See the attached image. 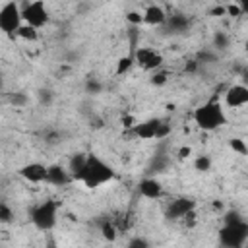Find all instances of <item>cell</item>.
<instances>
[{"instance_id": "obj_15", "label": "cell", "mask_w": 248, "mask_h": 248, "mask_svg": "<svg viewBox=\"0 0 248 248\" xmlns=\"http://www.w3.org/2000/svg\"><path fill=\"white\" fill-rule=\"evenodd\" d=\"M85 159H87V153H74L72 157H70V161H68V165H66V169H68V172H70V176H72V180L76 182V178L79 176V172H81V169H83V165H85Z\"/></svg>"}, {"instance_id": "obj_11", "label": "cell", "mask_w": 248, "mask_h": 248, "mask_svg": "<svg viewBox=\"0 0 248 248\" xmlns=\"http://www.w3.org/2000/svg\"><path fill=\"white\" fill-rule=\"evenodd\" d=\"M196 202L192 198H174L167 205V217L169 219H184L190 213H194Z\"/></svg>"}, {"instance_id": "obj_12", "label": "cell", "mask_w": 248, "mask_h": 248, "mask_svg": "<svg viewBox=\"0 0 248 248\" xmlns=\"http://www.w3.org/2000/svg\"><path fill=\"white\" fill-rule=\"evenodd\" d=\"M138 194L145 200H161L165 194V188L159 178L155 176H145L138 182Z\"/></svg>"}, {"instance_id": "obj_16", "label": "cell", "mask_w": 248, "mask_h": 248, "mask_svg": "<svg viewBox=\"0 0 248 248\" xmlns=\"http://www.w3.org/2000/svg\"><path fill=\"white\" fill-rule=\"evenodd\" d=\"M17 39H21V41H25V43H37L39 41V37H41V33L35 29V27H31V25H21L19 27V31H17V35H16Z\"/></svg>"}, {"instance_id": "obj_32", "label": "cell", "mask_w": 248, "mask_h": 248, "mask_svg": "<svg viewBox=\"0 0 248 248\" xmlns=\"http://www.w3.org/2000/svg\"><path fill=\"white\" fill-rule=\"evenodd\" d=\"M211 14H213V16H225V6H217V8H213Z\"/></svg>"}, {"instance_id": "obj_20", "label": "cell", "mask_w": 248, "mask_h": 248, "mask_svg": "<svg viewBox=\"0 0 248 248\" xmlns=\"http://www.w3.org/2000/svg\"><path fill=\"white\" fill-rule=\"evenodd\" d=\"M167 165H169V157L167 155H155L151 159V163H149V170L151 172H163L167 169Z\"/></svg>"}, {"instance_id": "obj_26", "label": "cell", "mask_w": 248, "mask_h": 248, "mask_svg": "<svg viewBox=\"0 0 248 248\" xmlns=\"http://www.w3.org/2000/svg\"><path fill=\"white\" fill-rule=\"evenodd\" d=\"M37 97H39V103H41V105H52L54 93H52L50 89H39Z\"/></svg>"}, {"instance_id": "obj_9", "label": "cell", "mask_w": 248, "mask_h": 248, "mask_svg": "<svg viewBox=\"0 0 248 248\" xmlns=\"http://www.w3.org/2000/svg\"><path fill=\"white\" fill-rule=\"evenodd\" d=\"M227 108H242L248 105V87L244 83H232L225 89L223 103Z\"/></svg>"}, {"instance_id": "obj_21", "label": "cell", "mask_w": 248, "mask_h": 248, "mask_svg": "<svg viewBox=\"0 0 248 248\" xmlns=\"http://www.w3.org/2000/svg\"><path fill=\"white\" fill-rule=\"evenodd\" d=\"M229 43H231V39H229V35H227V33H223V31H217V33L213 35V46H215V48H219V50H225V48L229 46Z\"/></svg>"}, {"instance_id": "obj_13", "label": "cell", "mask_w": 248, "mask_h": 248, "mask_svg": "<svg viewBox=\"0 0 248 248\" xmlns=\"http://www.w3.org/2000/svg\"><path fill=\"white\" fill-rule=\"evenodd\" d=\"M72 176L68 172L66 167L54 163V165H46V182L45 184H50V186H68L72 184Z\"/></svg>"}, {"instance_id": "obj_2", "label": "cell", "mask_w": 248, "mask_h": 248, "mask_svg": "<svg viewBox=\"0 0 248 248\" xmlns=\"http://www.w3.org/2000/svg\"><path fill=\"white\" fill-rule=\"evenodd\" d=\"M194 124L203 132H215L227 124V112L217 97L207 99L205 103L198 105L192 112Z\"/></svg>"}, {"instance_id": "obj_18", "label": "cell", "mask_w": 248, "mask_h": 248, "mask_svg": "<svg viewBox=\"0 0 248 248\" xmlns=\"http://www.w3.org/2000/svg\"><path fill=\"white\" fill-rule=\"evenodd\" d=\"M118 227L112 223V221H105L103 225H101V236L107 240V242H114L116 238H118Z\"/></svg>"}, {"instance_id": "obj_24", "label": "cell", "mask_w": 248, "mask_h": 248, "mask_svg": "<svg viewBox=\"0 0 248 248\" xmlns=\"http://www.w3.org/2000/svg\"><path fill=\"white\" fill-rule=\"evenodd\" d=\"M14 221V211L6 202H0V223H12Z\"/></svg>"}, {"instance_id": "obj_10", "label": "cell", "mask_w": 248, "mask_h": 248, "mask_svg": "<svg viewBox=\"0 0 248 248\" xmlns=\"http://www.w3.org/2000/svg\"><path fill=\"white\" fill-rule=\"evenodd\" d=\"M17 174L29 184H45L46 182V165L41 161H31V163L21 165L17 169Z\"/></svg>"}, {"instance_id": "obj_29", "label": "cell", "mask_w": 248, "mask_h": 248, "mask_svg": "<svg viewBox=\"0 0 248 248\" xmlns=\"http://www.w3.org/2000/svg\"><path fill=\"white\" fill-rule=\"evenodd\" d=\"M240 12H242V6H240V4H236V2L225 4V16H232V17H236V16H240Z\"/></svg>"}, {"instance_id": "obj_25", "label": "cell", "mask_w": 248, "mask_h": 248, "mask_svg": "<svg viewBox=\"0 0 248 248\" xmlns=\"http://www.w3.org/2000/svg\"><path fill=\"white\" fill-rule=\"evenodd\" d=\"M10 103L16 105V107H25V105L29 103V97H27L25 93L17 91V93H12V95H10Z\"/></svg>"}, {"instance_id": "obj_28", "label": "cell", "mask_w": 248, "mask_h": 248, "mask_svg": "<svg viewBox=\"0 0 248 248\" xmlns=\"http://www.w3.org/2000/svg\"><path fill=\"white\" fill-rule=\"evenodd\" d=\"M126 21H128L132 27H140V25L143 23L141 12H128V14H126Z\"/></svg>"}, {"instance_id": "obj_4", "label": "cell", "mask_w": 248, "mask_h": 248, "mask_svg": "<svg viewBox=\"0 0 248 248\" xmlns=\"http://www.w3.org/2000/svg\"><path fill=\"white\" fill-rule=\"evenodd\" d=\"M248 238V225L244 219L225 223L219 231V244L223 248H242Z\"/></svg>"}, {"instance_id": "obj_30", "label": "cell", "mask_w": 248, "mask_h": 248, "mask_svg": "<svg viewBox=\"0 0 248 248\" xmlns=\"http://www.w3.org/2000/svg\"><path fill=\"white\" fill-rule=\"evenodd\" d=\"M149 81H151V85H165L167 83V74L157 70V72H153V76H151Z\"/></svg>"}, {"instance_id": "obj_6", "label": "cell", "mask_w": 248, "mask_h": 248, "mask_svg": "<svg viewBox=\"0 0 248 248\" xmlns=\"http://www.w3.org/2000/svg\"><path fill=\"white\" fill-rule=\"evenodd\" d=\"M21 25H23V17H21L19 2H4L0 6V31L6 37L16 39Z\"/></svg>"}, {"instance_id": "obj_14", "label": "cell", "mask_w": 248, "mask_h": 248, "mask_svg": "<svg viewBox=\"0 0 248 248\" xmlns=\"http://www.w3.org/2000/svg\"><path fill=\"white\" fill-rule=\"evenodd\" d=\"M167 12L163 6L159 4H149L145 6V10L141 12V19L145 25H153V27H159V25H165L167 23Z\"/></svg>"}, {"instance_id": "obj_19", "label": "cell", "mask_w": 248, "mask_h": 248, "mask_svg": "<svg viewBox=\"0 0 248 248\" xmlns=\"http://www.w3.org/2000/svg\"><path fill=\"white\" fill-rule=\"evenodd\" d=\"M211 165H213V161H211L209 155H198L194 159V169L198 172H209L211 170Z\"/></svg>"}, {"instance_id": "obj_1", "label": "cell", "mask_w": 248, "mask_h": 248, "mask_svg": "<svg viewBox=\"0 0 248 248\" xmlns=\"http://www.w3.org/2000/svg\"><path fill=\"white\" fill-rule=\"evenodd\" d=\"M114 178H116V170L110 163H107L103 157H99L95 153H87L85 165H83L79 176L76 178V182L83 184L89 190H95L105 184H110Z\"/></svg>"}, {"instance_id": "obj_23", "label": "cell", "mask_w": 248, "mask_h": 248, "mask_svg": "<svg viewBox=\"0 0 248 248\" xmlns=\"http://www.w3.org/2000/svg\"><path fill=\"white\" fill-rule=\"evenodd\" d=\"M103 91V83L97 79V78H89L87 81H85V93H89V95H99Z\"/></svg>"}, {"instance_id": "obj_5", "label": "cell", "mask_w": 248, "mask_h": 248, "mask_svg": "<svg viewBox=\"0 0 248 248\" xmlns=\"http://www.w3.org/2000/svg\"><path fill=\"white\" fill-rule=\"evenodd\" d=\"M130 134L140 140H163L170 134V124H167L161 118H147V120L136 122L130 128Z\"/></svg>"}, {"instance_id": "obj_7", "label": "cell", "mask_w": 248, "mask_h": 248, "mask_svg": "<svg viewBox=\"0 0 248 248\" xmlns=\"http://www.w3.org/2000/svg\"><path fill=\"white\" fill-rule=\"evenodd\" d=\"M21 6V17H23V23L25 25H31L35 27L37 31H41L50 16H48V10H46V4L43 0H31V2H23L19 4Z\"/></svg>"}, {"instance_id": "obj_3", "label": "cell", "mask_w": 248, "mask_h": 248, "mask_svg": "<svg viewBox=\"0 0 248 248\" xmlns=\"http://www.w3.org/2000/svg\"><path fill=\"white\" fill-rule=\"evenodd\" d=\"M29 221L41 232H48L58 223V203L54 200H43L29 209Z\"/></svg>"}, {"instance_id": "obj_31", "label": "cell", "mask_w": 248, "mask_h": 248, "mask_svg": "<svg viewBox=\"0 0 248 248\" xmlns=\"http://www.w3.org/2000/svg\"><path fill=\"white\" fill-rule=\"evenodd\" d=\"M176 155H178V159H188V157L192 155V147H190V145H182Z\"/></svg>"}, {"instance_id": "obj_22", "label": "cell", "mask_w": 248, "mask_h": 248, "mask_svg": "<svg viewBox=\"0 0 248 248\" xmlns=\"http://www.w3.org/2000/svg\"><path fill=\"white\" fill-rule=\"evenodd\" d=\"M229 147H231L234 153H238V155H246V153H248V145H246V141H244L242 138H232V140L229 141Z\"/></svg>"}, {"instance_id": "obj_27", "label": "cell", "mask_w": 248, "mask_h": 248, "mask_svg": "<svg viewBox=\"0 0 248 248\" xmlns=\"http://www.w3.org/2000/svg\"><path fill=\"white\" fill-rule=\"evenodd\" d=\"M126 248H149V242H147V238H143V236H134V238L128 240Z\"/></svg>"}, {"instance_id": "obj_8", "label": "cell", "mask_w": 248, "mask_h": 248, "mask_svg": "<svg viewBox=\"0 0 248 248\" xmlns=\"http://www.w3.org/2000/svg\"><path fill=\"white\" fill-rule=\"evenodd\" d=\"M134 62H136V66H140L145 72H157L163 66L165 58L153 46H138V48H134Z\"/></svg>"}, {"instance_id": "obj_17", "label": "cell", "mask_w": 248, "mask_h": 248, "mask_svg": "<svg viewBox=\"0 0 248 248\" xmlns=\"http://www.w3.org/2000/svg\"><path fill=\"white\" fill-rule=\"evenodd\" d=\"M132 66H136V62H134V50H130L126 56H120V58H118L114 74H116V76H124L126 72H130Z\"/></svg>"}]
</instances>
